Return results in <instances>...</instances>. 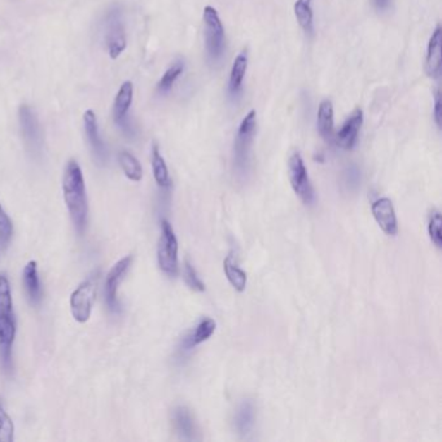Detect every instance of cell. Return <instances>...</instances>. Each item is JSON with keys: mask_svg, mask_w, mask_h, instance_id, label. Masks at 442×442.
<instances>
[{"mask_svg": "<svg viewBox=\"0 0 442 442\" xmlns=\"http://www.w3.org/2000/svg\"><path fill=\"white\" fill-rule=\"evenodd\" d=\"M100 274L95 273L90 275L86 281H82L80 286L73 290L69 300L70 313L74 321L78 323H86L91 318L92 307L97 298V288H99Z\"/></svg>", "mask_w": 442, "mask_h": 442, "instance_id": "cell-4", "label": "cell"}, {"mask_svg": "<svg viewBox=\"0 0 442 442\" xmlns=\"http://www.w3.org/2000/svg\"><path fill=\"white\" fill-rule=\"evenodd\" d=\"M18 121L26 148L32 156L39 157L43 149V134L35 111L29 105H21L18 108Z\"/></svg>", "mask_w": 442, "mask_h": 442, "instance_id": "cell-10", "label": "cell"}, {"mask_svg": "<svg viewBox=\"0 0 442 442\" xmlns=\"http://www.w3.org/2000/svg\"><path fill=\"white\" fill-rule=\"evenodd\" d=\"M256 422V410L250 401H244L235 414V428L238 434L247 436L252 432Z\"/></svg>", "mask_w": 442, "mask_h": 442, "instance_id": "cell-21", "label": "cell"}, {"mask_svg": "<svg viewBox=\"0 0 442 442\" xmlns=\"http://www.w3.org/2000/svg\"><path fill=\"white\" fill-rule=\"evenodd\" d=\"M293 11H295V15H296V18H297L298 25L302 27V30H304L306 34H312V32H313L314 20L312 6H310V4H306V3L301 1V0H297V1L295 3V6H293Z\"/></svg>", "mask_w": 442, "mask_h": 442, "instance_id": "cell-26", "label": "cell"}, {"mask_svg": "<svg viewBox=\"0 0 442 442\" xmlns=\"http://www.w3.org/2000/svg\"><path fill=\"white\" fill-rule=\"evenodd\" d=\"M23 283L25 292L32 305H38L43 297V290L38 275V264L37 261H29L24 267Z\"/></svg>", "mask_w": 442, "mask_h": 442, "instance_id": "cell-17", "label": "cell"}, {"mask_svg": "<svg viewBox=\"0 0 442 442\" xmlns=\"http://www.w3.org/2000/svg\"><path fill=\"white\" fill-rule=\"evenodd\" d=\"M216 321L210 318L201 319L200 323L196 326V329L191 332L183 341V350H191L195 346L200 345L204 341L211 338V335L216 331Z\"/></svg>", "mask_w": 442, "mask_h": 442, "instance_id": "cell-20", "label": "cell"}, {"mask_svg": "<svg viewBox=\"0 0 442 442\" xmlns=\"http://www.w3.org/2000/svg\"><path fill=\"white\" fill-rule=\"evenodd\" d=\"M301 1H304V3H306V4H310V3L313 1V0H301Z\"/></svg>", "mask_w": 442, "mask_h": 442, "instance_id": "cell-33", "label": "cell"}, {"mask_svg": "<svg viewBox=\"0 0 442 442\" xmlns=\"http://www.w3.org/2000/svg\"><path fill=\"white\" fill-rule=\"evenodd\" d=\"M157 261L161 271L168 276H177L179 271L178 264V240L169 221H161V235L157 245Z\"/></svg>", "mask_w": 442, "mask_h": 442, "instance_id": "cell-5", "label": "cell"}, {"mask_svg": "<svg viewBox=\"0 0 442 442\" xmlns=\"http://www.w3.org/2000/svg\"><path fill=\"white\" fill-rule=\"evenodd\" d=\"M16 317L8 276L0 275V361L4 371L12 369V348L16 338Z\"/></svg>", "mask_w": 442, "mask_h": 442, "instance_id": "cell-2", "label": "cell"}, {"mask_svg": "<svg viewBox=\"0 0 442 442\" xmlns=\"http://www.w3.org/2000/svg\"><path fill=\"white\" fill-rule=\"evenodd\" d=\"M13 235V223L0 204V244L6 248Z\"/></svg>", "mask_w": 442, "mask_h": 442, "instance_id": "cell-29", "label": "cell"}, {"mask_svg": "<svg viewBox=\"0 0 442 442\" xmlns=\"http://www.w3.org/2000/svg\"><path fill=\"white\" fill-rule=\"evenodd\" d=\"M117 160H118V164H120L121 169L123 171V174L131 182H140L143 179V168H142L140 162L133 153L122 149V151L118 152Z\"/></svg>", "mask_w": 442, "mask_h": 442, "instance_id": "cell-23", "label": "cell"}, {"mask_svg": "<svg viewBox=\"0 0 442 442\" xmlns=\"http://www.w3.org/2000/svg\"><path fill=\"white\" fill-rule=\"evenodd\" d=\"M185 284L193 290H197V292H204L205 290V284L202 283L200 279V276L197 275L196 269L193 267L192 264L190 261H185Z\"/></svg>", "mask_w": 442, "mask_h": 442, "instance_id": "cell-30", "label": "cell"}, {"mask_svg": "<svg viewBox=\"0 0 442 442\" xmlns=\"http://www.w3.org/2000/svg\"><path fill=\"white\" fill-rule=\"evenodd\" d=\"M185 70V64L183 61H176L174 64L170 66L166 72L164 73V75L161 77L160 82L157 83V91L161 95L168 94L170 90L173 89L176 80L180 77V74Z\"/></svg>", "mask_w": 442, "mask_h": 442, "instance_id": "cell-25", "label": "cell"}, {"mask_svg": "<svg viewBox=\"0 0 442 442\" xmlns=\"http://www.w3.org/2000/svg\"><path fill=\"white\" fill-rule=\"evenodd\" d=\"M133 99H134V85L133 82L126 80L121 85L120 90L114 99L113 121L118 126V129L129 137L135 135V128L130 118V109L133 104Z\"/></svg>", "mask_w": 442, "mask_h": 442, "instance_id": "cell-8", "label": "cell"}, {"mask_svg": "<svg viewBox=\"0 0 442 442\" xmlns=\"http://www.w3.org/2000/svg\"><path fill=\"white\" fill-rule=\"evenodd\" d=\"M63 195L75 231L80 235L85 233L89 221V200L83 173L75 160L68 161L65 166Z\"/></svg>", "mask_w": 442, "mask_h": 442, "instance_id": "cell-1", "label": "cell"}, {"mask_svg": "<svg viewBox=\"0 0 442 442\" xmlns=\"http://www.w3.org/2000/svg\"><path fill=\"white\" fill-rule=\"evenodd\" d=\"M133 256H125L117 261L105 279V302L108 309L112 313H118L121 310L120 300H118V288L120 284L129 273L130 267L133 265Z\"/></svg>", "mask_w": 442, "mask_h": 442, "instance_id": "cell-11", "label": "cell"}, {"mask_svg": "<svg viewBox=\"0 0 442 442\" xmlns=\"http://www.w3.org/2000/svg\"><path fill=\"white\" fill-rule=\"evenodd\" d=\"M363 125V112L360 108H357L353 113L346 118L343 123L341 129L338 130V134L335 135V140L338 145L344 149H353L354 145L358 139V133Z\"/></svg>", "mask_w": 442, "mask_h": 442, "instance_id": "cell-14", "label": "cell"}, {"mask_svg": "<svg viewBox=\"0 0 442 442\" xmlns=\"http://www.w3.org/2000/svg\"><path fill=\"white\" fill-rule=\"evenodd\" d=\"M83 125H85V131H86L87 140H89L95 160L97 161L99 165H106L109 159V152H108V147L105 145L103 137L100 135L97 114L94 111L89 109L83 113Z\"/></svg>", "mask_w": 442, "mask_h": 442, "instance_id": "cell-12", "label": "cell"}, {"mask_svg": "<svg viewBox=\"0 0 442 442\" xmlns=\"http://www.w3.org/2000/svg\"><path fill=\"white\" fill-rule=\"evenodd\" d=\"M374 6L378 9H386L389 6V0H374Z\"/></svg>", "mask_w": 442, "mask_h": 442, "instance_id": "cell-32", "label": "cell"}, {"mask_svg": "<svg viewBox=\"0 0 442 442\" xmlns=\"http://www.w3.org/2000/svg\"><path fill=\"white\" fill-rule=\"evenodd\" d=\"M441 214L438 210H432L428 222V233L429 238L437 248H441Z\"/></svg>", "mask_w": 442, "mask_h": 442, "instance_id": "cell-28", "label": "cell"}, {"mask_svg": "<svg viewBox=\"0 0 442 442\" xmlns=\"http://www.w3.org/2000/svg\"><path fill=\"white\" fill-rule=\"evenodd\" d=\"M257 126V113L252 109L241 121L233 145V165L240 177H245L250 170V145Z\"/></svg>", "mask_w": 442, "mask_h": 442, "instance_id": "cell-3", "label": "cell"}, {"mask_svg": "<svg viewBox=\"0 0 442 442\" xmlns=\"http://www.w3.org/2000/svg\"><path fill=\"white\" fill-rule=\"evenodd\" d=\"M15 440V424L0 400V442H13Z\"/></svg>", "mask_w": 442, "mask_h": 442, "instance_id": "cell-27", "label": "cell"}, {"mask_svg": "<svg viewBox=\"0 0 442 442\" xmlns=\"http://www.w3.org/2000/svg\"><path fill=\"white\" fill-rule=\"evenodd\" d=\"M288 177L293 191L301 201L306 205H312L315 199L313 185L300 152L292 153L288 159Z\"/></svg>", "mask_w": 442, "mask_h": 442, "instance_id": "cell-9", "label": "cell"}, {"mask_svg": "<svg viewBox=\"0 0 442 442\" xmlns=\"http://www.w3.org/2000/svg\"><path fill=\"white\" fill-rule=\"evenodd\" d=\"M204 20V34L207 51L211 60H219L225 51V27L219 18L217 9L207 6L202 13Z\"/></svg>", "mask_w": 442, "mask_h": 442, "instance_id": "cell-7", "label": "cell"}, {"mask_svg": "<svg viewBox=\"0 0 442 442\" xmlns=\"http://www.w3.org/2000/svg\"><path fill=\"white\" fill-rule=\"evenodd\" d=\"M248 69V55L247 52H241L233 60V68L230 73V80H228V91L230 94L235 97L240 92L243 80L245 77V73Z\"/></svg>", "mask_w": 442, "mask_h": 442, "instance_id": "cell-22", "label": "cell"}, {"mask_svg": "<svg viewBox=\"0 0 442 442\" xmlns=\"http://www.w3.org/2000/svg\"><path fill=\"white\" fill-rule=\"evenodd\" d=\"M173 426L177 432L179 438L185 440V441H193L196 440V423L193 419L191 411L188 410L185 406H178L173 411Z\"/></svg>", "mask_w": 442, "mask_h": 442, "instance_id": "cell-16", "label": "cell"}, {"mask_svg": "<svg viewBox=\"0 0 442 442\" xmlns=\"http://www.w3.org/2000/svg\"><path fill=\"white\" fill-rule=\"evenodd\" d=\"M105 43L108 54L113 60L118 59L121 54L126 49L128 39L126 30L122 20V9L118 4L112 6L106 12L104 20Z\"/></svg>", "mask_w": 442, "mask_h": 442, "instance_id": "cell-6", "label": "cell"}, {"mask_svg": "<svg viewBox=\"0 0 442 442\" xmlns=\"http://www.w3.org/2000/svg\"><path fill=\"white\" fill-rule=\"evenodd\" d=\"M223 270H225L226 278L230 281V284L233 286L238 292H244L247 288V274L243 271L240 267L236 264V259L233 258V254H228L223 261Z\"/></svg>", "mask_w": 442, "mask_h": 442, "instance_id": "cell-24", "label": "cell"}, {"mask_svg": "<svg viewBox=\"0 0 442 442\" xmlns=\"http://www.w3.org/2000/svg\"><path fill=\"white\" fill-rule=\"evenodd\" d=\"M434 105V122H436L437 128L441 129V92H440V89L436 90Z\"/></svg>", "mask_w": 442, "mask_h": 442, "instance_id": "cell-31", "label": "cell"}, {"mask_svg": "<svg viewBox=\"0 0 442 442\" xmlns=\"http://www.w3.org/2000/svg\"><path fill=\"white\" fill-rule=\"evenodd\" d=\"M151 164H152L153 178L157 185L162 190L170 188L171 179H170L169 169L161 154L159 145L156 143H153L152 149H151Z\"/></svg>", "mask_w": 442, "mask_h": 442, "instance_id": "cell-19", "label": "cell"}, {"mask_svg": "<svg viewBox=\"0 0 442 442\" xmlns=\"http://www.w3.org/2000/svg\"><path fill=\"white\" fill-rule=\"evenodd\" d=\"M372 216L375 218L379 227L388 236H395L398 233V222L392 201L388 197H381L372 202L371 205Z\"/></svg>", "mask_w": 442, "mask_h": 442, "instance_id": "cell-13", "label": "cell"}, {"mask_svg": "<svg viewBox=\"0 0 442 442\" xmlns=\"http://www.w3.org/2000/svg\"><path fill=\"white\" fill-rule=\"evenodd\" d=\"M317 126L318 131L321 134V137L331 143L335 137L333 134V105L332 102L329 99L321 100L319 108H318V114H317Z\"/></svg>", "mask_w": 442, "mask_h": 442, "instance_id": "cell-18", "label": "cell"}, {"mask_svg": "<svg viewBox=\"0 0 442 442\" xmlns=\"http://www.w3.org/2000/svg\"><path fill=\"white\" fill-rule=\"evenodd\" d=\"M442 65V29L441 25H437L434 29L428 49H426V70L432 78H438L441 74Z\"/></svg>", "mask_w": 442, "mask_h": 442, "instance_id": "cell-15", "label": "cell"}]
</instances>
